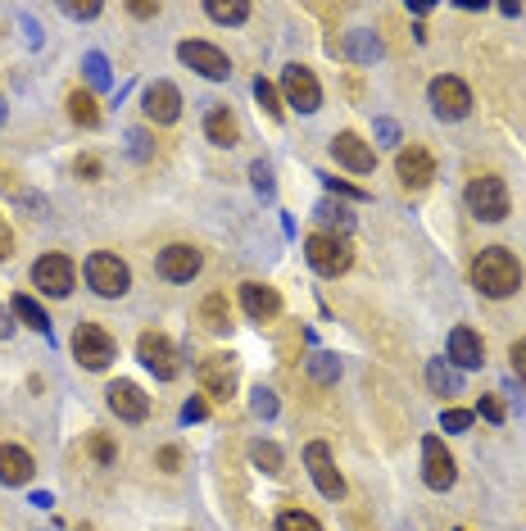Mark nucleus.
<instances>
[{
    "label": "nucleus",
    "instance_id": "1",
    "mask_svg": "<svg viewBox=\"0 0 526 531\" xmlns=\"http://www.w3.org/2000/svg\"><path fill=\"white\" fill-rule=\"evenodd\" d=\"M472 286H477L481 295H490V300H508V295L522 286V264H517L504 246H490L472 259Z\"/></svg>",
    "mask_w": 526,
    "mask_h": 531
},
{
    "label": "nucleus",
    "instance_id": "2",
    "mask_svg": "<svg viewBox=\"0 0 526 531\" xmlns=\"http://www.w3.org/2000/svg\"><path fill=\"white\" fill-rule=\"evenodd\" d=\"M304 255H309L313 273H322V277H341L354 264V246L345 232H313L304 241Z\"/></svg>",
    "mask_w": 526,
    "mask_h": 531
},
{
    "label": "nucleus",
    "instance_id": "3",
    "mask_svg": "<svg viewBox=\"0 0 526 531\" xmlns=\"http://www.w3.org/2000/svg\"><path fill=\"white\" fill-rule=\"evenodd\" d=\"M195 382H200L205 400L227 404L236 395V386H241V364H236L232 354H209V359H200V368H195Z\"/></svg>",
    "mask_w": 526,
    "mask_h": 531
},
{
    "label": "nucleus",
    "instance_id": "4",
    "mask_svg": "<svg viewBox=\"0 0 526 531\" xmlns=\"http://www.w3.org/2000/svg\"><path fill=\"white\" fill-rule=\"evenodd\" d=\"M114 354H118L114 336H109L100 323H78V327H73V359H78L82 368L100 373V368L114 364Z\"/></svg>",
    "mask_w": 526,
    "mask_h": 531
},
{
    "label": "nucleus",
    "instance_id": "5",
    "mask_svg": "<svg viewBox=\"0 0 526 531\" xmlns=\"http://www.w3.org/2000/svg\"><path fill=\"white\" fill-rule=\"evenodd\" d=\"M87 282H91V291H96V295L118 300V295H127V286H132V268H127L118 255L96 250V255L87 259Z\"/></svg>",
    "mask_w": 526,
    "mask_h": 531
},
{
    "label": "nucleus",
    "instance_id": "6",
    "mask_svg": "<svg viewBox=\"0 0 526 531\" xmlns=\"http://www.w3.org/2000/svg\"><path fill=\"white\" fill-rule=\"evenodd\" d=\"M468 209L481 218V223H499L508 218V187L504 177H472L468 182Z\"/></svg>",
    "mask_w": 526,
    "mask_h": 531
},
{
    "label": "nucleus",
    "instance_id": "7",
    "mask_svg": "<svg viewBox=\"0 0 526 531\" xmlns=\"http://www.w3.org/2000/svg\"><path fill=\"white\" fill-rule=\"evenodd\" d=\"M137 359L150 368V373L159 377V382H173V377L182 373V354H177V345L168 341L164 332H141V341H137Z\"/></svg>",
    "mask_w": 526,
    "mask_h": 531
},
{
    "label": "nucleus",
    "instance_id": "8",
    "mask_svg": "<svg viewBox=\"0 0 526 531\" xmlns=\"http://www.w3.org/2000/svg\"><path fill=\"white\" fill-rule=\"evenodd\" d=\"M431 109H436V118H445V123H458V118H468L472 114V91L463 78H436L431 82Z\"/></svg>",
    "mask_w": 526,
    "mask_h": 531
},
{
    "label": "nucleus",
    "instance_id": "9",
    "mask_svg": "<svg viewBox=\"0 0 526 531\" xmlns=\"http://www.w3.org/2000/svg\"><path fill=\"white\" fill-rule=\"evenodd\" d=\"M177 59H182L186 69L200 73V78H209V82L232 78V59H227L218 46H209V41H182V46H177Z\"/></svg>",
    "mask_w": 526,
    "mask_h": 531
},
{
    "label": "nucleus",
    "instance_id": "10",
    "mask_svg": "<svg viewBox=\"0 0 526 531\" xmlns=\"http://www.w3.org/2000/svg\"><path fill=\"white\" fill-rule=\"evenodd\" d=\"M73 282H78V268H73L69 255H41L37 264H32V286L55 295V300H64V295L73 291Z\"/></svg>",
    "mask_w": 526,
    "mask_h": 531
},
{
    "label": "nucleus",
    "instance_id": "11",
    "mask_svg": "<svg viewBox=\"0 0 526 531\" xmlns=\"http://www.w3.org/2000/svg\"><path fill=\"white\" fill-rule=\"evenodd\" d=\"M304 463H309L313 486H318L327 500H345V477H341V468H336V459H332V450H327V445L313 441L309 450H304Z\"/></svg>",
    "mask_w": 526,
    "mask_h": 531
},
{
    "label": "nucleus",
    "instance_id": "12",
    "mask_svg": "<svg viewBox=\"0 0 526 531\" xmlns=\"http://www.w3.org/2000/svg\"><path fill=\"white\" fill-rule=\"evenodd\" d=\"M454 477H458L454 454L445 450V441H440V436H427V441H422V482H427L431 491H449V486H454Z\"/></svg>",
    "mask_w": 526,
    "mask_h": 531
},
{
    "label": "nucleus",
    "instance_id": "13",
    "mask_svg": "<svg viewBox=\"0 0 526 531\" xmlns=\"http://www.w3.org/2000/svg\"><path fill=\"white\" fill-rule=\"evenodd\" d=\"M282 87H286V105H295L300 114H313V109L322 105V87H318V78H313V69H304V64H286Z\"/></svg>",
    "mask_w": 526,
    "mask_h": 531
},
{
    "label": "nucleus",
    "instance_id": "14",
    "mask_svg": "<svg viewBox=\"0 0 526 531\" xmlns=\"http://www.w3.org/2000/svg\"><path fill=\"white\" fill-rule=\"evenodd\" d=\"M200 264H205V255H200L195 246H182V241H177V246H164V250H159L155 273L168 277V282H191V277L200 273Z\"/></svg>",
    "mask_w": 526,
    "mask_h": 531
},
{
    "label": "nucleus",
    "instance_id": "15",
    "mask_svg": "<svg viewBox=\"0 0 526 531\" xmlns=\"http://www.w3.org/2000/svg\"><path fill=\"white\" fill-rule=\"evenodd\" d=\"M141 109H146L150 123H177L182 118V91L173 82H150L141 91Z\"/></svg>",
    "mask_w": 526,
    "mask_h": 531
},
{
    "label": "nucleus",
    "instance_id": "16",
    "mask_svg": "<svg viewBox=\"0 0 526 531\" xmlns=\"http://www.w3.org/2000/svg\"><path fill=\"white\" fill-rule=\"evenodd\" d=\"M395 173H400L404 191H427L431 177H436V159H431L422 146H409V150H400V159H395Z\"/></svg>",
    "mask_w": 526,
    "mask_h": 531
},
{
    "label": "nucleus",
    "instance_id": "17",
    "mask_svg": "<svg viewBox=\"0 0 526 531\" xmlns=\"http://www.w3.org/2000/svg\"><path fill=\"white\" fill-rule=\"evenodd\" d=\"M105 400H109V409H114L123 423H146V418H150V395L141 391L137 382H114L105 391Z\"/></svg>",
    "mask_w": 526,
    "mask_h": 531
},
{
    "label": "nucleus",
    "instance_id": "18",
    "mask_svg": "<svg viewBox=\"0 0 526 531\" xmlns=\"http://www.w3.org/2000/svg\"><path fill=\"white\" fill-rule=\"evenodd\" d=\"M332 155H336V164H345L350 173H372V168H377V155H372V146L359 137V132L332 137Z\"/></svg>",
    "mask_w": 526,
    "mask_h": 531
},
{
    "label": "nucleus",
    "instance_id": "19",
    "mask_svg": "<svg viewBox=\"0 0 526 531\" xmlns=\"http://www.w3.org/2000/svg\"><path fill=\"white\" fill-rule=\"evenodd\" d=\"M241 309L254 318V323H273V318L282 314V295L263 282H245L241 286Z\"/></svg>",
    "mask_w": 526,
    "mask_h": 531
},
{
    "label": "nucleus",
    "instance_id": "20",
    "mask_svg": "<svg viewBox=\"0 0 526 531\" xmlns=\"http://www.w3.org/2000/svg\"><path fill=\"white\" fill-rule=\"evenodd\" d=\"M449 359H454V368H481L486 364V341L472 327H454L449 332Z\"/></svg>",
    "mask_w": 526,
    "mask_h": 531
},
{
    "label": "nucleus",
    "instance_id": "21",
    "mask_svg": "<svg viewBox=\"0 0 526 531\" xmlns=\"http://www.w3.org/2000/svg\"><path fill=\"white\" fill-rule=\"evenodd\" d=\"M205 137L214 141V146H223V150H232L236 141H241V123H236L232 109H227V105L209 109V114H205Z\"/></svg>",
    "mask_w": 526,
    "mask_h": 531
},
{
    "label": "nucleus",
    "instance_id": "22",
    "mask_svg": "<svg viewBox=\"0 0 526 531\" xmlns=\"http://www.w3.org/2000/svg\"><path fill=\"white\" fill-rule=\"evenodd\" d=\"M0 482L5 486L32 482V454L23 445H0Z\"/></svg>",
    "mask_w": 526,
    "mask_h": 531
},
{
    "label": "nucleus",
    "instance_id": "23",
    "mask_svg": "<svg viewBox=\"0 0 526 531\" xmlns=\"http://www.w3.org/2000/svg\"><path fill=\"white\" fill-rule=\"evenodd\" d=\"M200 323H205V332H214V336L232 332V305H227L223 291H209L205 300H200Z\"/></svg>",
    "mask_w": 526,
    "mask_h": 531
},
{
    "label": "nucleus",
    "instance_id": "24",
    "mask_svg": "<svg viewBox=\"0 0 526 531\" xmlns=\"http://www.w3.org/2000/svg\"><path fill=\"white\" fill-rule=\"evenodd\" d=\"M64 105H69V118L78 123V128H96V123H100V105H96V96H91V91L73 87Z\"/></svg>",
    "mask_w": 526,
    "mask_h": 531
},
{
    "label": "nucleus",
    "instance_id": "25",
    "mask_svg": "<svg viewBox=\"0 0 526 531\" xmlns=\"http://www.w3.org/2000/svg\"><path fill=\"white\" fill-rule=\"evenodd\" d=\"M427 386L436 395H458V391H463V373L449 368L445 359H431V364H427Z\"/></svg>",
    "mask_w": 526,
    "mask_h": 531
},
{
    "label": "nucleus",
    "instance_id": "26",
    "mask_svg": "<svg viewBox=\"0 0 526 531\" xmlns=\"http://www.w3.org/2000/svg\"><path fill=\"white\" fill-rule=\"evenodd\" d=\"M10 309H14V318H19L23 327H32V332L50 336V318H46V309H41L37 300H32V295H14Z\"/></svg>",
    "mask_w": 526,
    "mask_h": 531
},
{
    "label": "nucleus",
    "instance_id": "27",
    "mask_svg": "<svg viewBox=\"0 0 526 531\" xmlns=\"http://www.w3.org/2000/svg\"><path fill=\"white\" fill-rule=\"evenodd\" d=\"M205 14L214 23H245L250 19V5H245V0H209Z\"/></svg>",
    "mask_w": 526,
    "mask_h": 531
},
{
    "label": "nucleus",
    "instance_id": "28",
    "mask_svg": "<svg viewBox=\"0 0 526 531\" xmlns=\"http://www.w3.org/2000/svg\"><path fill=\"white\" fill-rule=\"evenodd\" d=\"M254 100H259V109H263L268 118H273V123H282V118H286L282 96H277V87H273L268 78H259V82H254Z\"/></svg>",
    "mask_w": 526,
    "mask_h": 531
},
{
    "label": "nucleus",
    "instance_id": "29",
    "mask_svg": "<svg viewBox=\"0 0 526 531\" xmlns=\"http://www.w3.org/2000/svg\"><path fill=\"white\" fill-rule=\"evenodd\" d=\"M250 463H254V468H263L268 477H277L286 459H282V450H277L273 441H254V445H250Z\"/></svg>",
    "mask_w": 526,
    "mask_h": 531
},
{
    "label": "nucleus",
    "instance_id": "30",
    "mask_svg": "<svg viewBox=\"0 0 526 531\" xmlns=\"http://www.w3.org/2000/svg\"><path fill=\"white\" fill-rule=\"evenodd\" d=\"M309 373L318 377L322 386H332L336 377H341V359H336V354H327V350H318V354L309 359Z\"/></svg>",
    "mask_w": 526,
    "mask_h": 531
},
{
    "label": "nucleus",
    "instance_id": "31",
    "mask_svg": "<svg viewBox=\"0 0 526 531\" xmlns=\"http://www.w3.org/2000/svg\"><path fill=\"white\" fill-rule=\"evenodd\" d=\"M277 531H322V522L304 509H282L277 513Z\"/></svg>",
    "mask_w": 526,
    "mask_h": 531
},
{
    "label": "nucleus",
    "instance_id": "32",
    "mask_svg": "<svg viewBox=\"0 0 526 531\" xmlns=\"http://www.w3.org/2000/svg\"><path fill=\"white\" fill-rule=\"evenodd\" d=\"M0 191H5V196H14V200H23V205H37V196H32V191L23 187L19 173H14L10 164H0Z\"/></svg>",
    "mask_w": 526,
    "mask_h": 531
},
{
    "label": "nucleus",
    "instance_id": "33",
    "mask_svg": "<svg viewBox=\"0 0 526 531\" xmlns=\"http://www.w3.org/2000/svg\"><path fill=\"white\" fill-rule=\"evenodd\" d=\"M377 37L372 32H354L350 37V59H359V64H368V59H377Z\"/></svg>",
    "mask_w": 526,
    "mask_h": 531
},
{
    "label": "nucleus",
    "instance_id": "34",
    "mask_svg": "<svg viewBox=\"0 0 526 531\" xmlns=\"http://www.w3.org/2000/svg\"><path fill=\"white\" fill-rule=\"evenodd\" d=\"M82 69H87L91 87H109V64H105V55H100V50H91V55L82 59Z\"/></svg>",
    "mask_w": 526,
    "mask_h": 531
},
{
    "label": "nucleus",
    "instance_id": "35",
    "mask_svg": "<svg viewBox=\"0 0 526 531\" xmlns=\"http://www.w3.org/2000/svg\"><path fill=\"white\" fill-rule=\"evenodd\" d=\"M250 182H254V191H259V196H273V191H277L273 168L263 164V159H254V164H250Z\"/></svg>",
    "mask_w": 526,
    "mask_h": 531
},
{
    "label": "nucleus",
    "instance_id": "36",
    "mask_svg": "<svg viewBox=\"0 0 526 531\" xmlns=\"http://www.w3.org/2000/svg\"><path fill=\"white\" fill-rule=\"evenodd\" d=\"M472 418H477L472 409H445L440 413V427H445V432H468Z\"/></svg>",
    "mask_w": 526,
    "mask_h": 531
},
{
    "label": "nucleus",
    "instance_id": "37",
    "mask_svg": "<svg viewBox=\"0 0 526 531\" xmlns=\"http://www.w3.org/2000/svg\"><path fill=\"white\" fill-rule=\"evenodd\" d=\"M209 418V400L205 395H191V400L182 404V423H205Z\"/></svg>",
    "mask_w": 526,
    "mask_h": 531
},
{
    "label": "nucleus",
    "instance_id": "38",
    "mask_svg": "<svg viewBox=\"0 0 526 531\" xmlns=\"http://www.w3.org/2000/svg\"><path fill=\"white\" fill-rule=\"evenodd\" d=\"M73 173H78L82 182H96V177L105 173V168H100V159H96V155H78V159H73Z\"/></svg>",
    "mask_w": 526,
    "mask_h": 531
},
{
    "label": "nucleus",
    "instance_id": "39",
    "mask_svg": "<svg viewBox=\"0 0 526 531\" xmlns=\"http://www.w3.org/2000/svg\"><path fill=\"white\" fill-rule=\"evenodd\" d=\"M254 413H259V418H273V413H277V395L273 391H263V386H259V391H254Z\"/></svg>",
    "mask_w": 526,
    "mask_h": 531
},
{
    "label": "nucleus",
    "instance_id": "40",
    "mask_svg": "<svg viewBox=\"0 0 526 531\" xmlns=\"http://www.w3.org/2000/svg\"><path fill=\"white\" fill-rule=\"evenodd\" d=\"M481 418L486 423H504V400L499 395H481Z\"/></svg>",
    "mask_w": 526,
    "mask_h": 531
},
{
    "label": "nucleus",
    "instance_id": "41",
    "mask_svg": "<svg viewBox=\"0 0 526 531\" xmlns=\"http://www.w3.org/2000/svg\"><path fill=\"white\" fill-rule=\"evenodd\" d=\"M91 454H96V463H114V441L109 436H91Z\"/></svg>",
    "mask_w": 526,
    "mask_h": 531
},
{
    "label": "nucleus",
    "instance_id": "42",
    "mask_svg": "<svg viewBox=\"0 0 526 531\" xmlns=\"http://www.w3.org/2000/svg\"><path fill=\"white\" fill-rule=\"evenodd\" d=\"M508 359H513V373H517V382L526 386V341H513V350H508Z\"/></svg>",
    "mask_w": 526,
    "mask_h": 531
},
{
    "label": "nucleus",
    "instance_id": "43",
    "mask_svg": "<svg viewBox=\"0 0 526 531\" xmlns=\"http://www.w3.org/2000/svg\"><path fill=\"white\" fill-rule=\"evenodd\" d=\"M318 218H336V223H341V232L350 227V214H345L341 205H332V200H322V205H318Z\"/></svg>",
    "mask_w": 526,
    "mask_h": 531
},
{
    "label": "nucleus",
    "instance_id": "44",
    "mask_svg": "<svg viewBox=\"0 0 526 531\" xmlns=\"http://www.w3.org/2000/svg\"><path fill=\"white\" fill-rule=\"evenodd\" d=\"M159 468L177 472V468H182V450H177V445H164V450H159Z\"/></svg>",
    "mask_w": 526,
    "mask_h": 531
},
{
    "label": "nucleus",
    "instance_id": "45",
    "mask_svg": "<svg viewBox=\"0 0 526 531\" xmlns=\"http://www.w3.org/2000/svg\"><path fill=\"white\" fill-rule=\"evenodd\" d=\"M127 141H132V155H137V159H150V137L141 128L127 132Z\"/></svg>",
    "mask_w": 526,
    "mask_h": 531
},
{
    "label": "nucleus",
    "instance_id": "46",
    "mask_svg": "<svg viewBox=\"0 0 526 531\" xmlns=\"http://www.w3.org/2000/svg\"><path fill=\"white\" fill-rule=\"evenodd\" d=\"M322 182H327V191H336V196H350V200H363V191H359V187H350V182H336V177H327V173H322Z\"/></svg>",
    "mask_w": 526,
    "mask_h": 531
},
{
    "label": "nucleus",
    "instance_id": "47",
    "mask_svg": "<svg viewBox=\"0 0 526 531\" xmlns=\"http://www.w3.org/2000/svg\"><path fill=\"white\" fill-rule=\"evenodd\" d=\"M377 137H381V146H395V141H400V128H395L390 118H377Z\"/></svg>",
    "mask_w": 526,
    "mask_h": 531
},
{
    "label": "nucleus",
    "instance_id": "48",
    "mask_svg": "<svg viewBox=\"0 0 526 531\" xmlns=\"http://www.w3.org/2000/svg\"><path fill=\"white\" fill-rule=\"evenodd\" d=\"M64 14H69V19H96L100 5L96 0H87V5H64Z\"/></svg>",
    "mask_w": 526,
    "mask_h": 531
},
{
    "label": "nucleus",
    "instance_id": "49",
    "mask_svg": "<svg viewBox=\"0 0 526 531\" xmlns=\"http://www.w3.org/2000/svg\"><path fill=\"white\" fill-rule=\"evenodd\" d=\"M14 255V232H10V223L0 218V259H10Z\"/></svg>",
    "mask_w": 526,
    "mask_h": 531
},
{
    "label": "nucleus",
    "instance_id": "50",
    "mask_svg": "<svg viewBox=\"0 0 526 531\" xmlns=\"http://www.w3.org/2000/svg\"><path fill=\"white\" fill-rule=\"evenodd\" d=\"M127 14H132V19H155L159 5H146V0H137V5H127Z\"/></svg>",
    "mask_w": 526,
    "mask_h": 531
},
{
    "label": "nucleus",
    "instance_id": "51",
    "mask_svg": "<svg viewBox=\"0 0 526 531\" xmlns=\"http://www.w3.org/2000/svg\"><path fill=\"white\" fill-rule=\"evenodd\" d=\"M10 327H14V323H10V309H0V341L10 336Z\"/></svg>",
    "mask_w": 526,
    "mask_h": 531
},
{
    "label": "nucleus",
    "instance_id": "52",
    "mask_svg": "<svg viewBox=\"0 0 526 531\" xmlns=\"http://www.w3.org/2000/svg\"><path fill=\"white\" fill-rule=\"evenodd\" d=\"M78 531H96V527H87V522H82V527H78Z\"/></svg>",
    "mask_w": 526,
    "mask_h": 531
},
{
    "label": "nucleus",
    "instance_id": "53",
    "mask_svg": "<svg viewBox=\"0 0 526 531\" xmlns=\"http://www.w3.org/2000/svg\"><path fill=\"white\" fill-rule=\"evenodd\" d=\"M0 123H5V105H0Z\"/></svg>",
    "mask_w": 526,
    "mask_h": 531
}]
</instances>
